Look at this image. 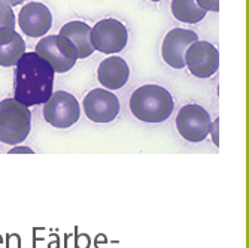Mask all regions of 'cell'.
Returning <instances> with one entry per match:
<instances>
[{
	"instance_id": "cell-1",
	"label": "cell",
	"mask_w": 249,
	"mask_h": 248,
	"mask_svg": "<svg viewBox=\"0 0 249 248\" xmlns=\"http://www.w3.org/2000/svg\"><path fill=\"white\" fill-rule=\"evenodd\" d=\"M55 72L36 53H24L15 64L14 99L27 108L43 105L54 93Z\"/></svg>"
},
{
	"instance_id": "cell-2",
	"label": "cell",
	"mask_w": 249,
	"mask_h": 248,
	"mask_svg": "<svg viewBox=\"0 0 249 248\" xmlns=\"http://www.w3.org/2000/svg\"><path fill=\"white\" fill-rule=\"evenodd\" d=\"M173 97L161 85L148 84L134 90L130 97L131 114L143 123H163L173 112Z\"/></svg>"
},
{
	"instance_id": "cell-3",
	"label": "cell",
	"mask_w": 249,
	"mask_h": 248,
	"mask_svg": "<svg viewBox=\"0 0 249 248\" xmlns=\"http://www.w3.org/2000/svg\"><path fill=\"white\" fill-rule=\"evenodd\" d=\"M32 130V112L15 99L0 102V142L18 145L26 141Z\"/></svg>"
},
{
	"instance_id": "cell-4",
	"label": "cell",
	"mask_w": 249,
	"mask_h": 248,
	"mask_svg": "<svg viewBox=\"0 0 249 248\" xmlns=\"http://www.w3.org/2000/svg\"><path fill=\"white\" fill-rule=\"evenodd\" d=\"M35 53L50 63L55 74L69 72L78 61V51L73 42L60 35L43 36L37 42Z\"/></svg>"
},
{
	"instance_id": "cell-5",
	"label": "cell",
	"mask_w": 249,
	"mask_h": 248,
	"mask_svg": "<svg viewBox=\"0 0 249 248\" xmlns=\"http://www.w3.org/2000/svg\"><path fill=\"white\" fill-rule=\"evenodd\" d=\"M79 102L67 92H55L43 103V118L55 129H69L79 121Z\"/></svg>"
},
{
	"instance_id": "cell-6",
	"label": "cell",
	"mask_w": 249,
	"mask_h": 248,
	"mask_svg": "<svg viewBox=\"0 0 249 248\" xmlns=\"http://www.w3.org/2000/svg\"><path fill=\"white\" fill-rule=\"evenodd\" d=\"M89 40L94 51L103 54L121 53L128 42V32L121 21L115 18H105L89 32Z\"/></svg>"
},
{
	"instance_id": "cell-7",
	"label": "cell",
	"mask_w": 249,
	"mask_h": 248,
	"mask_svg": "<svg viewBox=\"0 0 249 248\" xmlns=\"http://www.w3.org/2000/svg\"><path fill=\"white\" fill-rule=\"evenodd\" d=\"M176 129L188 142H201L209 136L212 120L209 112L203 106L190 103L179 109L176 115Z\"/></svg>"
},
{
	"instance_id": "cell-8",
	"label": "cell",
	"mask_w": 249,
	"mask_h": 248,
	"mask_svg": "<svg viewBox=\"0 0 249 248\" xmlns=\"http://www.w3.org/2000/svg\"><path fill=\"white\" fill-rule=\"evenodd\" d=\"M82 109L88 120L99 124L114 121L120 114V100L118 97L105 88H94L82 102Z\"/></svg>"
},
{
	"instance_id": "cell-9",
	"label": "cell",
	"mask_w": 249,
	"mask_h": 248,
	"mask_svg": "<svg viewBox=\"0 0 249 248\" xmlns=\"http://www.w3.org/2000/svg\"><path fill=\"white\" fill-rule=\"evenodd\" d=\"M184 61L194 76L211 78L219 67V53L211 42L197 40L188 47Z\"/></svg>"
},
{
	"instance_id": "cell-10",
	"label": "cell",
	"mask_w": 249,
	"mask_h": 248,
	"mask_svg": "<svg viewBox=\"0 0 249 248\" xmlns=\"http://www.w3.org/2000/svg\"><path fill=\"white\" fill-rule=\"evenodd\" d=\"M18 26L22 33L30 38H43L53 26L51 11L40 2H30L19 11Z\"/></svg>"
},
{
	"instance_id": "cell-11",
	"label": "cell",
	"mask_w": 249,
	"mask_h": 248,
	"mask_svg": "<svg viewBox=\"0 0 249 248\" xmlns=\"http://www.w3.org/2000/svg\"><path fill=\"white\" fill-rule=\"evenodd\" d=\"M198 36L193 30L187 29H173L170 30L161 45L163 60L173 69H184L185 67V53L191 43L197 42Z\"/></svg>"
},
{
	"instance_id": "cell-12",
	"label": "cell",
	"mask_w": 249,
	"mask_h": 248,
	"mask_svg": "<svg viewBox=\"0 0 249 248\" xmlns=\"http://www.w3.org/2000/svg\"><path fill=\"white\" fill-rule=\"evenodd\" d=\"M130 78V67L127 61L118 56L105 58L97 69V79L105 90H120Z\"/></svg>"
},
{
	"instance_id": "cell-13",
	"label": "cell",
	"mask_w": 249,
	"mask_h": 248,
	"mask_svg": "<svg viewBox=\"0 0 249 248\" xmlns=\"http://www.w3.org/2000/svg\"><path fill=\"white\" fill-rule=\"evenodd\" d=\"M26 53V42L15 29L0 30V66L11 67Z\"/></svg>"
},
{
	"instance_id": "cell-14",
	"label": "cell",
	"mask_w": 249,
	"mask_h": 248,
	"mask_svg": "<svg viewBox=\"0 0 249 248\" xmlns=\"http://www.w3.org/2000/svg\"><path fill=\"white\" fill-rule=\"evenodd\" d=\"M89 27L84 21H69L60 29V36L73 42L78 51V58H87L94 53V48L89 40Z\"/></svg>"
},
{
	"instance_id": "cell-15",
	"label": "cell",
	"mask_w": 249,
	"mask_h": 248,
	"mask_svg": "<svg viewBox=\"0 0 249 248\" xmlns=\"http://www.w3.org/2000/svg\"><path fill=\"white\" fill-rule=\"evenodd\" d=\"M172 14L173 17L187 24H196L206 17V11H203L196 0H172Z\"/></svg>"
},
{
	"instance_id": "cell-16",
	"label": "cell",
	"mask_w": 249,
	"mask_h": 248,
	"mask_svg": "<svg viewBox=\"0 0 249 248\" xmlns=\"http://www.w3.org/2000/svg\"><path fill=\"white\" fill-rule=\"evenodd\" d=\"M15 14L11 6L0 3V30L15 29Z\"/></svg>"
},
{
	"instance_id": "cell-17",
	"label": "cell",
	"mask_w": 249,
	"mask_h": 248,
	"mask_svg": "<svg viewBox=\"0 0 249 248\" xmlns=\"http://www.w3.org/2000/svg\"><path fill=\"white\" fill-rule=\"evenodd\" d=\"M196 3L206 12H218L219 11V0H196Z\"/></svg>"
},
{
	"instance_id": "cell-18",
	"label": "cell",
	"mask_w": 249,
	"mask_h": 248,
	"mask_svg": "<svg viewBox=\"0 0 249 248\" xmlns=\"http://www.w3.org/2000/svg\"><path fill=\"white\" fill-rule=\"evenodd\" d=\"M211 136L213 139V144L216 147H219V118H215L212 121V129H211Z\"/></svg>"
},
{
	"instance_id": "cell-19",
	"label": "cell",
	"mask_w": 249,
	"mask_h": 248,
	"mask_svg": "<svg viewBox=\"0 0 249 248\" xmlns=\"http://www.w3.org/2000/svg\"><path fill=\"white\" fill-rule=\"evenodd\" d=\"M19 153H27V154H33V150L29 147H15L9 150V154H19Z\"/></svg>"
},
{
	"instance_id": "cell-20",
	"label": "cell",
	"mask_w": 249,
	"mask_h": 248,
	"mask_svg": "<svg viewBox=\"0 0 249 248\" xmlns=\"http://www.w3.org/2000/svg\"><path fill=\"white\" fill-rule=\"evenodd\" d=\"M24 0H0V3H3V5H8V6H15V5H19L22 3Z\"/></svg>"
},
{
	"instance_id": "cell-21",
	"label": "cell",
	"mask_w": 249,
	"mask_h": 248,
	"mask_svg": "<svg viewBox=\"0 0 249 248\" xmlns=\"http://www.w3.org/2000/svg\"><path fill=\"white\" fill-rule=\"evenodd\" d=\"M151 2H161V0H151Z\"/></svg>"
}]
</instances>
